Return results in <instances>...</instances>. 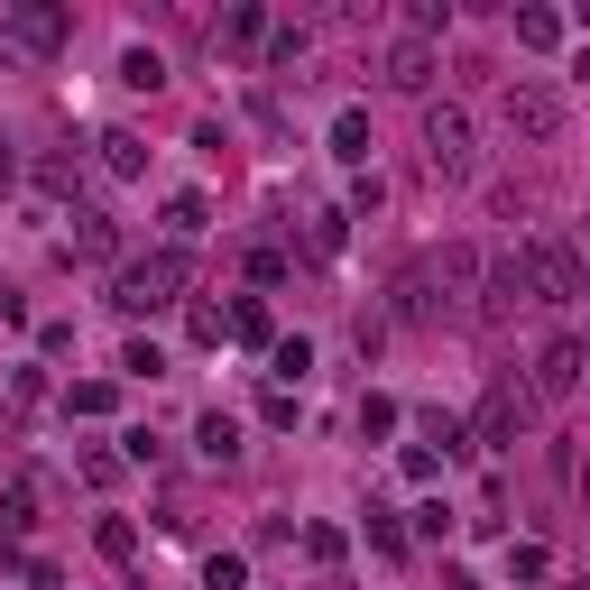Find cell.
<instances>
[{
	"mask_svg": "<svg viewBox=\"0 0 590 590\" xmlns=\"http://www.w3.org/2000/svg\"><path fill=\"white\" fill-rule=\"evenodd\" d=\"M517 259H526V296H535V304H581V249L562 240V230L517 240Z\"/></svg>",
	"mask_w": 590,
	"mask_h": 590,
	"instance_id": "1",
	"label": "cell"
},
{
	"mask_svg": "<svg viewBox=\"0 0 590 590\" xmlns=\"http://www.w3.org/2000/svg\"><path fill=\"white\" fill-rule=\"evenodd\" d=\"M185 249H158V259H130V268H120L111 277V304H120V314H158V304H175V287H185Z\"/></svg>",
	"mask_w": 590,
	"mask_h": 590,
	"instance_id": "2",
	"label": "cell"
},
{
	"mask_svg": "<svg viewBox=\"0 0 590 590\" xmlns=\"http://www.w3.org/2000/svg\"><path fill=\"white\" fill-rule=\"evenodd\" d=\"M425 167L443 175V185H461V175L480 167V139H471V111H461V101H433L425 111Z\"/></svg>",
	"mask_w": 590,
	"mask_h": 590,
	"instance_id": "3",
	"label": "cell"
},
{
	"mask_svg": "<svg viewBox=\"0 0 590 590\" xmlns=\"http://www.w3.org/2000/svg\"><path fill=\"white\" fill-rule=\"evenodd\" d=\"M507 130H517L526 148H554L562 139V93L535 84V74H517V84H507Z\"/></svg>",
	"mask_w": 590,
	"mask_h": 590,
	"instance_id": "4",
	"label": "cell"
},
{
	"mask_svg": "<svg viewBox=\"0 0 590 590\" xmlns=\"http://www.w3.org/2000/svg\"><path fill=\"white\" fill-rule=\"evenodd\" d=\"M526 425H535V397H526V388H498V397L471 416L480 452H517V443H526Z\"/></svg>",
	"mask_w": 590,
	"mask_h": 590,
	"instance_id": "5",
	"label": "cell"
},
{
	"mask_svg": "<svg viewBox=\"0 0 590 590\" xmlns=\"http://www.w3.org/2000/svg\"><path fill=\"white\" fill-rule=\"evenodd\" d=\"M517 304H535L526 296V259H517V249H498V259L480 268V323H507Z\"/></svg>",
	"mask_w": 590,
	"mask_h": 590,
	"instance_id": "6",
	"label": "cell"
},
{
	"mask_svg": "<svg viewBox=\"0 0 590 590\" xmlns=\"http://www.w3.org/2000/svg\"><path fill=\"white\" fill-rule=\"evenodd\" d=\"M526 397H545V406H562V397H581V342L562 332V342H545V361H535V388Z\"/></svg>",
	"mask_w": 590,
	"mask_h": 590,
	"instance_id": "7",
	"label": "cell"
},
{
	"mask_svg": "<svg viewBox=\"0 0 590 590\" xmlns=\"http://www.w3.org/2000/svg\"><path fill=\"white\" fill-rule=\"evenodd\" d=\"M388 84H406V93H425V84H433V46H425V37H406L397 56H388Z\"/></svg>",
	"mask_w": 590,
	"mask_h": 590,
	"instance_id": "8",
	"label": "cell"
},
{
	"mask_svg": "<svg viewBox=\"0 0 590 590\" xmlns=\"http://www.w3.org/2000/svg\"><path fill=\"white\" fill-rule=\"evenodd\" d=\"M332 158H342V167H369V111H342V120H332Z\"/></svg>",
	"mask_w": 590,
	"mask_h": 590,
	"instance_id": "9",
	"label": "cell"
},
{
	"mask_svg": "<svg viewBox=\"0 0 590 590\" xmlns=\"http://www.w3.org/2000/svg\"><path fill=\"white\" fill-rule=\"evenodd\" d=\"M10 37L19 46H56L65 37V10H10Z\"/></svg>",
	"mask_w": 590,
	"mask_h": 590,
	"instance_id": "10",
	"label": "cell"
},
{
	"mask_svg": "<svg viewBox=\"0 0 590 590\" xmlns=\"http://www.w3.org/2000/svg\"><path fill=\"white\" fill-rule=\"evenodd\" d=\"M268 369H277V378L296 388V378L314 369V342H304V332H287V342H268Z\"/></svg>",
	"mask_w": 590,
	"mask_h": 590,
	"instance_id": "11",
	"label": "cell"
},
{
	"mask_svg": "<svg viewBox=\"0 0 590 590\" xmlns=\"http://www.w3.org/2000/svg\"><path fill=\"white\" fill-rule=\"evenodd\" d=\"M120 84H139V93H158V84H167V65H158V46H130V56H120Z\"/></svg>",
	"mask_w": 590,
	"mask_h": 590,
	"instance_id": "12",
	"label": "cell"
},
{
	"mask_svg": "<svg viewBox=\"0 0 590 590\" xmlns=\"http://www.w3.org/2000/svg\"><path fill=\"white\" fill-rule=\"evenodd\" d=\"M101 167H111V175H139V167H148V148H139L130 130H111V139H101Z\"/></svg>",
	"mask_w": 590,
	"mask_h": 590,
	"instance_id": "13",
	"label": "cell"
},
{
	"mask_svg": "<svg viewBox=\"0 0 590 590\" xmlns=\"http://www.w3.org/2000/svg\"><path fill=\"white\" fill-rule=\"evenodd\" d=\"M194 443L213 452V461H230V452H240V425H230V416H203V425H194Z\"/></svg>",
	"mask_w": 590,
	"mask_h": 590,
	"instance_id": "14",
	"label": "cell"
},
{
	"mask_svg": "<svg viewBox=\"0 0 590 590\" xmlns=\"http://www.w3.org/2000/svg\"><path fill=\"white\" fill-rule=\"evenodd\" d=\"M93 545H101V554H111V562H130V554H139V535H130V526H120V517H101V526H93Z\"/></svg>",
	"mask_w": 590,
	"mask_h": 590,
	"instance_id": "15",
	"label": "cell"
},
{
	"mask_svg": "<svg viewBox=\"0 0 590 590\" xmlns=\"http://www.w3.org/2000/svg\"><path fill=\"white\" fill-rule=\"evenodd\" d=\"M167 222H175V230H185V240H194V230L213 222V203H203V194H175V203H167Z\"/></svg>",
	"mask_w": 590,
	"mask_h": 590,
	"instance_id": "16",
	"label": "cell"
},
{
	"mask_svg": "<svg viewBox=\"0 0 590 590\" xmlns=\"http://www.w3.org/2000/svg\"><path fill=\"white\" fill-rule=\"evenodd\" d=\"M517 37H526V46H562V19H554V10H526Z\"/></svg>",
	"mask_w": 590,
	"mask_h": 590,
	"instance_id": "17",
	"label": "cell"
},
{
	"mask_svg": "<svg viewBox=\"0 0 590 590\" xmlns=\"http://www.w3.org/2000/svg\"><path fill=\"white\" fill-rule=\"evenodd\" d=\"M74 240H84L93 259H111V222H101V213H74Z\"/></svg>",
	"mask_w": 590,
	"mask_h": 590,
	"instance_id": "18",
	"label": "cell"
},
{
	"mask_svg": "<svg viewBox=\"0 0 590 590\" xmlns=\"http://www.w3.org/2000/svg\"><path fill=\"white\" fill-rule=\"evenodd\" d=\"M222 37H230V46H259V37H268V10H230Z\"/></svg>",
	"mask_w": 590,
	"mask_h": 590,
	"instance_id": "19",
	"label": "cell"
},
{
	"mask_svg": "<svg viewBox=\"0 0 590 590\" xmlns=\"http://www.w3.org/2000/svg\"><path fill=\"white\" fill-rule=\"evenodd\" d=\"M120 369H130V378H158L167 351H158V342H130V351H120Z\"/></svg>",
	"mask_w": 590,
	"mask_h": 590,
	"instance_id": "20",
	"label": "cell"
},
{
	"mask_svg": "<svg viewBox=\"0 0 590 590\" xmlns=\"http://www.w3.org/2000/svg\"><path fill=\"white\" fill-rule=\"evenodd\" d=\"M361 433H397V397H361Z\"/></svg>",
	"mask_w": 590,
	"mask_h": 590,
	"instance_id": "21",
	"label": "cell"
},
{
	"mask_svg": "<svg viewBox=\"0 0 590 590\" xmlns=\"http://www.w3.org/2000/svg\"><path fill=\"white\" fill-rule=\"evenodd\" d=\"M230 332H240V342H277V332H268V304H240V314H230Z\"/></svg>",
	"mask_w": 590,
	"mask_h": 590,
	"instance_id": "22",
	"label": "cell"
},
{
	"mask_svg": "<svg viewBox=\"0 0 590 590\" xmlns=\"http://www.w3.org/2000/svg\"><path fill=\"white\" fill-rule=\"evenodd\" d=\"M29 517H37V490L19 480V490H10V517H0V526H10V535H29Z\"/></svg>",
	"mask_w": 590,
	"mask_h": 590,
	"instance_id": "23",
	"label": "cell"
},
{
	"mask_svg": "<svg viewBox=\"0 0 590 590\" xmlns=\"http://www.w3.org/2000/svg\"><path fill=\"white\" fill-rule=\"evenodd\" d=\"M304 554H314V562H342V526H304Z\"/></svg>",
	"mask_w": 590,
	"mask_h": 590,
	"instance_id": "24",
	"label": "cell"
},
{
	"mask_svg": "<svg viewBox=\"0 0 590 590\" xmlns=\"http://www.w3.org/2000/svg\"><path fill=\"white\" fill-rule=\"evenodd\" d=\"M65 406H74V416H101V406H111V388H101V378H84V388H65Z\"/></svg>",
	"mask_w": 590,
	"mask_h": 590,
	"instance_id": "25",
	"label": "cell"
}]
</instances>
